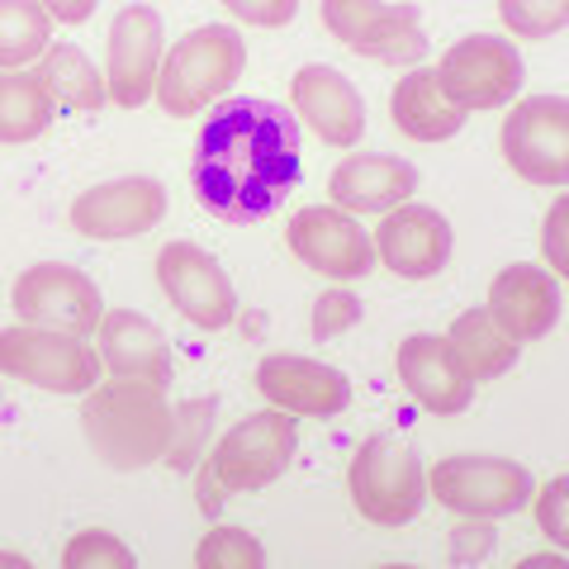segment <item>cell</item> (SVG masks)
Segmentation results:
<instances>
[{
    "label": "cell",
    "mask_w": 569,
    "mask_h": 569,
    "mask_svg": "<svg viewBox=\"0 0 569 569\" xmlns=\"http://www.w3.org/2000/svg\"><path fill=\"white\" fill-rule=\"evenodd\" d=\"M299 119L276 100H223L194 138V200L223 223H257L299 186Z\"/></svg>",
    "instance_id": "cell-1"
},
{
    "label": "cell",
    "mask_w": 569,
    "mask_h": 569,
    "mask_svg": "<svg viewBox=\"0 0 569 569\" xmlns=\"http://www.w3.org/2000/svg\"><path fill=\"white\" fill-rule=\"evenodd\" d=\"M81 432L110 470H148L167 456L171 403L167 385L152 380H104L81 395Z\"/></svg>",
    "instance_id": "cell-2"
},
{
    "label": "cell",
    "mask_w": 569,
    "mask_h": 569,
    "mask_svg": "<svg viewBox=\"0 0 569 569\" xmlns=\"http://www.w3.org/2000/svg\"><path fill=\"white\" fill-rule=\"evenodd\" d=\"M247 71V39L233 24H204L176 39L157 71V104L171 119L204 114L213 100H223Z\"/></svg>",
    "instance_id": "cell-3"
},
{
    "label": "cell",
    "mask_w": 569,
    "mask_h": 569,
    "mask_svg": "<svg viewBox=\"0 0 569 569\" xmlns=\"http://www.w3.org/2000/svg\"><path fill=\"white\" fill-rule=\"evenodd\" d=\"M347 493L366 522L403 527L427 503V470L399 437H366L347 466Z\"/></svg>",
    "instance_id": "cell-4"
},
{
    "label": "cell",
    "mask_w": 569,
    "mask_h": 569,
    "mask_svg": "<svg viewBox=\"0 0 569 569\" xmlns=\"http://www.w3.org/2000/svg\"><path fill=\"white\" fill-rule=\"evenodd\" d=\"M427 493H437L441 508L460 512V518H512L531 503V485L527 466L508 456H447L427 470Z\"/></svg>",
    "instance_id": "cell-5"
},
{
    "label": "cell",
    "mask_w": 569,
    "mask_h": 569,
    "mask_svg": "<svg viewBox=\"0 0 569 569\" xmlns=\"http://www.w3.org/2000/svg\"><path fill=\"white\" fill-rule=\"evenodd\" d=\"M100 370L104 361L96 356V347H86L71 332L33 323L0 328V376L10 380H29L48 395H86V389H96Z\"/></svg>",
    "instance_id": "cell-6"
},
{
    "label": "cell",
    "mask_w": 569,
    "mask_h": 569,
    "mask_svg": "<svg viewBox=\"0 0 569 569\" xmlns=\"http://www.w3.org/2000/svg\"><path fill=\"white\" fill-rule=\"evenodd\" d=\"M295 447H299L295 413L266 408V413H252L228 427L209 456V470L219 475V485L228 493H257L290 470Z\"/></svg>",
    "instance_id": "cell-7"
},
{
    "label": "cell",
    "mask_w": 569,
    "mask_h": 569,
    "mask_svg": "<svg viewBox=\"0 0 569 569\" xmlns=\"http://www.w3.org/2000/svg\"><path fill=\"white\" fill-rule=\"evenodd\" d=\"M10 305L20 313V323L71 332V337H91L104 318V295L100 284L62 261H39L29 271L14 276L10 284Z\"/></svg>",
    "instance_id": "cell-8"
},
{
    "label": "cell",
    "mask_w": 569,
    "mask_h": 569,
    "mask_svg": "<svg viewBox=\"0 0 569 569\" xmlns=\"http://www.w3.org/2000/svg\"><path fill=\"white\" fill-rule=\"evenodd\" d=\"M437 81L451 104L460 110H503L512 96L522 91L527 67L512 39H493V33H470V39L451 43L437 62Z\"/></svg>",
    "instance_id": "cell-9"
},
{
    "label": "cell",
    "mask_w": 569,
    "mask_h": 569,
    "mask_svg": "<svg viewBox=\"0 0 569 569\" xmlns=\"http://www.w3.org/2000/svg\"><path fill=\"white\" fill-rule=\"evenodd\" d=\"M323 29L356 58L408 67L427 52V33L413 6H385V0H318Z\"/></svg>",
    "instance_id": "cell-10"
},
{
    "label": "cell",
    "mask_w": 569,
    "mask_h": 569,
    "mask_svg": "<svg viewBox=\"0 0 569 569\" xmlns=\"http://www.w3.org/2000/svg\"><path fill=\"white\" fill-rule=\"evenodd\" d=\"M503 157L527 186H569V100L527 96L503 119Z\"/></svg>",
    "instance_id": "cell-11"
},
{
    "label": "cell",
    "mask_w": 569,
    "mask_h": 569,
    "mask_svg": "<svg viewBox=\"0 0 569 569\" xmlns=\"http://www.w3.org/2000/svg\"><path fill=\"white\" fill-rule=\"evenodd\" d=\"M284 242L290 252L309 266V271L328 276V280H361L376 271V238L356 223V213L347 209H328V204H309L284 223Z\"/></svg>",
    "instance_id": "cell-12"
},
{
    "label": "cell",
    "mask_w": 569,
    "mask_h": 569,
    "mask_svg": "<svg viewBox=\"0 0 569 569\" xmlns=\"http://www.w3.org/2000/svg\"><path fill=\"white\" fill-rule=\"evenodd\" d=\"M157 280H162L167 299L190 318L194 328L219 332L238 318L233 280H228V271L204 252V247L167 242L162 252H157Z\"/></svg>",
    "instance_id": "cell-13"
},
{
    "label": "cell",
    "mask_w": 569,
    "mask_h": 569,
    "mask_svg": "<svg viewBox=\"0 0 569 569\" xmlns=\"http://www.w3.org/2000/svg\"><path fill=\"white\" fill-rule=\"evenodd\" d=\"M167 219V190L152 176H123V181H104L96 190H81L71 204V228L96 242L142 238Z\"/></svg>",
    "instance_id": "cell-14"
},
{
    "label": "cell",
    "mask_w": 569,
    "mask_h": 569,
    "mask_svg": "<svg viewBox=\"0 0 569 569\" xmlns=\"http://www.w3.org/2000/svg\"><path fill=\"white\" fill-rule=\"evenodd\" d=\"M167 29L162 14L152 6H123L110 24V62H104V86H110V100L123 110H138L142 100H152L157 91V71L167 58Z\"/></svg>",
    "instance_id": "cell-15"
},
{
    "label": "cell",
    "mask_w": 569,
    "mask_h": 569,
    "mask_svg": "<svg viewBox=\"0 0 569 569\" xmlns=\"http://www.w3.org/2000/svg\"><path fill=\"white\" fill-rule=\"evenodd\" d=\"M395 366H399V380H403L408 395H413L427 413H437V418L466 413L470 399H475V376L456 356L451 337H437V332L403 337Z\"/></svg>",
    "instance_id": "cell-16"
},
{
    "label": "cell",
    "mask_w": 569,
    "mask_h": 569,
    "mask_svg": "<svg viewBox=\"0 0 569 569\" xmlns=\"http://www.w3.org/2000/svg\"><path fill=\"white\" fill-rule=\"evenodd\" d=\"M257 389L271 408H284L295 418H337L351 403V380L337 366L284 351L266 356L257 366Z\"/></svg>",
    "instance_id": "cell-17"
},
{
    "label": "cell",
    "mask_w": 569,
    "mask_h": 569,
    "mask_svg": "<svg viewBox=\"0 0 569 569\" xmlns=\"http://www.w3.org/2000/svg\"><path fill=\"white\" fill-rule=\"evenodd\" d=\"M451 223L447 213L427 209V204H399L385 213V223L376 228V257L395 271L399 280H432L447 271L451 261Z\"/></svg>",
    "instance_id": "cell-18"
},
{
    "label": "cell",
    "mask_w": 569,
    "mask_h": 569,
    "mask_svg": "<svg viewBox=\"0 0 569 569\" xmlns=\"http://www.w3.org/2000/svg\"><path fill=\"white\" fill-rule=\"evenodd\" d=\"M290 104L295 119H305L328 148H356L366 133V100L337 67H299L290 81Z\"/></svg>",
    "instance_id": "cell-19"
},
{
    "label": "cell",
    "mask_w": 569,
    "mask_h": 569,
    "mask_svg": "<svg viewBox=\"0 0 569 569\" xmlns=\"http://www.w3.org/2000/svg\"><path fill=\"white\" fill-rule=\"evenodd\" d=\"M489 318L503 328L512 342H541L560 323V284L550 266H503L489 284Z\"/></svg>",
    "instance_id": "cell-20"
},
{
    "label": "cell",
    "mask_w": 569,
    "mask_h": 569,
    "mask_svg": "<svg viewBox=\"0 0 569 569\" xmlns=\"http://www.w3.org/2000/svg\"><path fill=\"white\" fill-rule=\"evenodd\" d=\"M418 190V167L389 152H351L332 167L328 194L347 213H389Z\"/></svg>",
    "instance_id": "cell-21"
},
{
    "label": "cell",
    "mask_w": 569,
    "mask_h": 569,
    "mask_svg": "<svg viewBox=\"0 0 569 569\" xmlns=\"http://www.w3.org/2000/svg\"><path fill=\"white\" fill-rule=\"evenodd\" d=\"M96 332H100V361L110 376L152 380V385L171 380V351H167V337L152 318H142L133 309H110L100 318Z\"/></svg>",
    "instance_id": "cell-22"
},
{
    "label": "cell",
    "mask_w": 569,
    "mask_h": 569,
    "mask_svg": "<svg viewBox=\"0 0 569 569\" xmlns=\"http://www.w3.org/2000/svg\"><path fill=\"white\" fill-rule=\"evenodd\" d=\"M389 119L413 142H447L466 129V110L447 100L437 67H413L408 77H399L395 96H389Z\"/></svg>",
    "instance_id": "cell-23"
},
{
    "label": "cell",
    "mask_w": 569,
    "mask_h": 569,
    "mask_svg": "<svg viewBox=\"0 0 569 569\" xmlns=\"http://www.w3.org/2000/svg\"><path fill=\"white\" fill-rule=\"evenodd\" d=\"M43 77V86L58 100V110L71 114H96L104 100H110V86H104V71H96V62L86 58L77 43H48V52L33 67Z\"/></svg>",
    "instance_id": "cell-24"
},
{
    "label": "cell",
    "mask_w": 569,
    "mask_h": 569,
    "mask_svg": "<svg viewBox=\"0 0 569 569\" xmlns=\"http://www.w3.org/2000/svg\"><path fill=\"white\" fill-rule=\"evenodd\" d=\"M451 347L456 356L466 361V370L479 380H498V376H508L512 366H518V342L503 332L489 318V309H466V313H456V323H451Z\"/></svg>",
    "instance_id": "cell-25"
},
{
    "label": "cell",
    "mask_w": 569,
    "mask_h": 569,
    "mask_svg": "<svg viewBox=\"0 0 569 569\" xmlns=\"http://www.w3.org/2000/svg\"><path fill=\"white\" fill-rule=\"evenodd\" d=\"M58 100L39 71H6L0 77V142H33L48 133Z\"/></svg>",
    "instance_id": "cell-26"
},
{
    "label": "cell",
    "mask_w": 569,
    "mask_h": 569,
    "mask_svg": "<svg viewBox=\"0 0 569 569\" xmlns=\"http://www.w3.org/2000/svg\"><path fill=\"white\" fill-rule=\"evenodd\" d=\"M52 43V14L39 0H0V71H20Z\"/></svg>",
    "instance_id": "cell-27"
},
{
    "label": "cell",
    "mask_w": 569,
    "mask_h": 569,
    "mask_svg": "<svg viewBox=\"0 0 569 569\" xmlns=\"http://www.w3.org/2000/svg\"><path fill=\"white\" fill-rule=\"evenodd\" d=\"M194 565L200 569H261L266 550L252 531L242 527H213L209 537L194 546Z\"/></svg>",
    "instance_id": "cell-28"
},
{
    "label": "cell",
    "mask_w": 569,
    "mask_h": 569,
    "mask_svg": "<svg viewBox=\"0 0 569 569\" xmlns=\"http://www.w3.org/2000/svg\"><path fill=\"white\" fill-rule=\"evenodd\" d=\"M209 418H213V403H204V399H190L181 408H171V441H167V456H162L171 470L200 466Z\"/></svg>",
    "instance_id": "cell-29"
},
{
    "label": "cell",
    "mask_w": 569,
    "mask_h": 569,
    "mask_svg": "<svg viewBox=\"0 0 569 569\" xmlns=\"http://www.w3.org/2000/svg\"><path fill=\"white\" fill-rule=\"evenodd\" d=\"M498 20L512 39H550L569 29V0H498Z\"/></svg>",
    "instance_id": "cell-30"
},
{
    "label": "cell",
    "mask_w": 569,
    "mask_h": 569,
    "mask_svg": "<svg viewBox=\"0 0 569 569\" xmlns=\"http://www.w3.org/2000/svg\"><path fill=\"white\" fill-rule=\"evenodd\" d=\"M67 569H133V550L114 531H77L62 550Z\"/></svg>",
    "instance_id": "cell-31"
},
{
    "label": "cell",
    "mask_w": 569,
    "mask_h": 569,
    "mask_svg": "<svg viewBox=\"0 0 569 569\" xmlns=\"http://www.w3.org/2000/svg\"><path fill=\"white\" fill-rule=\"evenodd\" d=\"M531 508H537V527L546 531V541L569 550V475H556L546 489L531 493Z\"/></svg>",
    "instance_id": "cell-32"
},
{
    "label": "cell",
    "mask_w": 569,
    "mask_h": 569,
    "mask_svg": "<svg viewBox=\"0 0 569 569\" xmlns=\"http://www.w3.org/2000/svg\"><path fill=\"white\" fill-rule=\"evenodd\" d=\"M541 257L560 280H569V194H560L541 219Z\"/></svg>",
    "instance_id": "cell-33"
},
{
    "label": "cell",
    "mask_w": 569,
    "mask_h": 569,
    "mask_svg": "<svg viewBox=\"0 0 569 569\" xmlns=\"http://www.w3.org/2000/svg\"><path fill=\"white\" fill-rule=\"evenodd\" d=\"M356 323H361V299L347 295V290H328L313 305V337H318V342H328V337L347 332Z\"/></svg>",
    "instance_id": "cell-34"
},
{
    "label": "cell",
    "mask_w": 569,
    "mask_h": 569,
    "mask_svg": "<svg viewBox=\"0 0 569 569\" xmlns=\"http://www.w3.org/2000/svg\"><path fill=\"white\" fill-rule=\"evenodd\" d=\"M223 10L252 29H280L299 14V0H223Z\"/></svg>",
    "instance_id": "cell-35"
},
{
    "label": "cell",
    "mask_w": 569,
    "mask_h": 569,
    "mask_svg": "<svg viewBox=\"0 0 569 569\" xmlns=\"http://www.w3.org/2000/svg\"><path fill=\"white\" fill-rule=\"evenodd\" d=\"M39 6H43L58 24H86V20L96 14L100 0H39Z\"/></svg>",
    "instance_id": "cell-36"
},
{
    "label": "cell",
    "mask_w": 569,
    "mask_h": 569,
    "mask_svg": "<svg viewBox=\"0 0 569 569\" xmlns=\"http://www.w3.org/2000/svg\"><path fill=\"white\" fill-rule=\"evenodd\" d=\"M489 546H493V531L479 527V518L456 527V556H489Z\"/></svg>",
    "instance_id": "cell-37"
},
{
    "label": "cell",
    "mask_w": 569,
    "mask_h": 569,
    "mask_svg": "<svg viewBox=\"0 0 569 569\" xmlns=\"http://www.w3.org/2000/svg\"><path fill=\"white\" fill-rule=\"evenodd\" d=\"M223 485H219V475H213L209 466L200 470V512H209V518H213V512H219L223 508Z\"/></svg>",
    "instance_id": "cell-38"
},
{
    "label": "cell",
    "mask_w": 569,
    "mask_h": 569,
    "mask_svg": "<svg viewBox=\"0 0 569 569\" xmlns=\"http://www.w3.org/2000/svg\"><path fill=\"white\" fill-rule=\"evenodd\" d=\"M522 565H550V569H565V556H527Z\"/></svg>",
    "instance_id": "cell-39"
},
{
    "label": "cell",
    "mask_w": 569,
    "mask_h": 569,
    "mask_svg": "<svg viewBox=\"0 0 569 569\" xmlns=\"http://www.w3.org/2000/svg\"><path fill=\"white\" fill-rule=\"evenodd\" d=\"M0 565H20V569H24L29 560H24V556H14V550H0Z\"/></svg>",
    "instance_id": "cell-40"
}]
</instances>
